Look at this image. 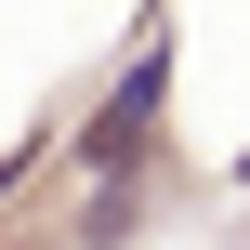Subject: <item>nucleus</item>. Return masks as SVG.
<instances>
[{
    "instance_id": "7ed1b4c3",
    "label": "nucleus",
    "mask_w": 250,
    "mask_h": 250,
    "mask_svg": "<svg viewBox=\"0 0 250 250\" xmlns=\"http://www.w3.org/2000/svg\"><path fill=\"white\" fill-rule=\"evenodd\" d=\"M237 185H250V171H237Z\"/></svg>"
},
{
    "instance_id": "f03ea898",
    "label": "nucleus",
    "mask_w": 250,
    "mask_h": 250,
    "mask_svg": "<svg viewBox=\"0 0 250 250\" xmlns=\"http://www.w3.org/2000/svg\"><path fill=\"white\" fill-rule=\"evenodd\" d=\"M79 237H92V250L132 237V171H105V185H92V224H79Z\"/></svg>"
},
{
    "instance_id": "f257e3e1",
    "label": "nucleus",
    "mask_w": 250,
    "mask_h": 250,
    "mask_svg": "<svg viewBox=\"0 0 250 250\" xmlns=\"http://www.w3.org/2000/svg\"><path fill=\"white\" fill-rule=\"evenodd\" d=\"M145 132H158V53L105 92V119H92V171H132V158H145Z\"/></svg>"
}]
</instances>
